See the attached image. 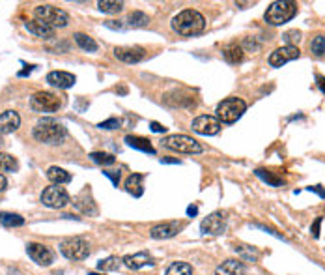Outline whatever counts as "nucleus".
<instances>
[{
    "label": "nucleus",
    "mask_w": 325,
    "mask_h": 275,
    "mask_svg": "<svg viewBox=\"0 0 325 275\" xmlns=\"http://www.w3.org/2000/svg\"><path fill=\"white\" fill-rule=\"evenodd\" d=\"M205 28L204 15L196 10H183L172 19V30L180 36H196Z\"/></svg>",
    "instance_id": "f257e3e1"
},
{
    "label": "nucleus",
    "mask_w": 325,
    "mask_h": 275,
    "mask_svg": "<svg viewBox=\"0 0 325 275\" xmlns=\"http://www.w3.org/2000/svg\"><path fill=\"white\" fill-rule=\"evenodd\" d=\"M32 135L37 143L43 144H60L66 135H68V129L64 128V124H60L58 120L54 118H43L36 124V128L32 129Z\"/></svg>",
    "instance_id": "f03ea898"
},
{
    "label": "nucleus",
    "mask_w": 325,
    "mask_h": 275,
    "mask_svg": "<svg viewBox=\"0 0 325 275\" xmlns=\"http://www.w3.org/2000/svg\"><path fill=\"white\" fill-rule=\"evenodd\" d=\"M297 13V4L295 2H290V0H277V2H271L267 12H265L264 19L267 24L271 26H280V24L288 23L295 17Z\"/></svg>",
    "instance_id": "7ed1b4c3"
},
{
    "label": "nucleus",
    "mask_w": 325,
    "mask_h": 275,
    "mask_svg": "<svg viewBox=\"0 0 325 275\" xmlns=\"http://www.w3.org/2000/svg\"><path fill=\"white\" fill-rule=\"evenodd\" d=\"M247 110V103L239 97H226L217 105V118L219 122L224 124H234L243 116V112Z\"/></svg>",
    "instance_id": "20e7f679"
},
{
    "label": "nucleus",
    "mask_w": 325,
    "mask_h": 275,
    "mask_svg": "<svg viewBox=\"0 0 325 275\" xmlns=\"http://www.w3.org/2000/svg\"><path fill=\"white\" fill-rule=\"evenodd\" d=\"M163 146L169 148L172 152H178V154H202L204 152V146L194 141L193 137L189 135H169L163 139Z\"/></svg>",
    "instance_id": "39448f33"
},
{
    "label": "nucleus",
    "mask_w": 325,
    "mask_h": 275,
    "mask_svg": "<svg viewBox=\"0 0 325 275\" xmlns=\"http://www.w3.org/2000/svg\"><path fill=\"white\" fill-rule=\"evenodd\" d=\"M34 15H36L37 21H43V23H47L52 28H64V26H68V23H69L68 12H64L60 8H56V6H51V4L36 6Z\"/></svg>",
    "instance_id": "423d86ee"
},
{
    "label": "nucleus",
    "mask_w": 325,
    "mask_h": 275,
    "mask_svg": "<svg viewBox=\"0 0 325 275\" xmlns=\"http://www.w3.org/2000/svg\"><path fill=\"white\" fill-rule=\"evenodd\" d=\"M60 253L69 260H85L90 255V243L81 236L66 238L60 241Z\"/></svg>",
    "instance_id": "0eeeda50"
},
{
    "label": "nucleus",
    "mask_w": 325,
    "mask_h": 275,
    "mask_svg": "<svg viewBox=\"0 0 325 275\" xmlns=\"http://www.w3.org/2000/svg\"><path fill=\"white\" fill-rule=\"evenodd\" d=\"M69 202H71L69 193L66 191V187L56 185V183L45 187L43 193H41V204L51 208V210H62V208H66Z\"/></svg>",
    "instance_id": "6e6552de"
},
{
    "label": "nucleus",
    "mask_w": 325,
    "mask_h": 275,
    "mask_svg": "<svg viewBox=\"0 0 325 275\" xmlns=\"http://www.w3.org/2000/svg\"><path fill=\"white\" fill-rule=\"evenodd\" d=\"M30 107L34 112H56L62 107V99L54 92L39 90L30 97Z\"/></svg>",
    "instance_id": "1a4fd4ad"
},
{
    "label": "nucleus",
    "mask_w": 325,
    "mask_h": 275,
    "mask_svg": "<svg viewBox=\"0 0 325 275\" xmlns=\"http://www.w3.org/2000/svg\"><path fill=\"white\" fill-rule=\"evenodd\" d=\"M226 214L222 212H213L205 217L204 221L200 223V232L202 234H209V236H219L226 230Z\"/></svg>",
    "instance_id": "9d476101"
},
{
    "label": "nucleus",
    "mask_w": 325,
    "mask_h": 275,
    "mask_svg": "<svg viewBox=\"0 0 325 275\" xmlns=\"http://www.w3.org/2000/svg\"><path fill=\"white\" fill-rule=\"evenodd\" d=\"M26 253L39 266H51L54 262V251L47 245H43V243H36V241L26 243Z\"/></svg>",
    "instance_id": "9b49d317"
},
{
    "label": "nucleus",
    "mask_w": 325,
    "mask_h": 275,
    "mask_svg": "<svg viewBox=\"0 0 325 275\" xmlns=\"http://www.w3.org/2000/svg\"><path fill=\"white\" fill-rule=\"evenodd\" d=\"M299 55H301V51L295 47V45L278 47L269 55V66H271V68H282L286 62H291V60L299 58Z\"/></svg>",
    "instance_id": "f8f14e48"
},
{
    "label": "nucleus",
    "mask_w": 325,
    "mask_h": 275,
    "mask_svg": "<svg viewBox=\"0 0 325 275\" xmlns=\"http://www.w3.org/2000/svg\"><path fill=\"white\" fill-rule=\"evenodd\" d=\"M191 129L198 135H217L221 131V122L217 116H209V114H202L198 118L193 120Z\"/></svg>",
    "instance_id": "ddd939ff"
},
{
    "label": "nucleus",
    "mask_w": 325,
    "mask_h": 275,
    "mask_svg": "<svg viewBox=\"0 0 325 275\" xmlns=\"http://www.w3.org/2000/svg\"><path fill=\"white\" fill-rule=\"evenodd\" d=\"M181 228H183V223H178V221H165V223H159L155 227H152L150 236L154 239H169V238H174Z\"/></svg>",
    "instance_id": "4468645a"
},
{
    "label": "nucleus",
    "mask_w": 325,
    "mask_h": 275,
    "mask_svg": "<svg viewBox=\"0 0 325 275\" xmlns=\"http://www.w3.org/2000/svg\"><path fill=\"white\" fill-rule=\"evenodd\" d=\"M114 56L125 64H138L142 62L146 56L144 47H138V45H133V47H116L114 49Z\"/></svg>",
    "instance_id": "2eb2a0df"
},
{
    "label": "nucleus",
    "mask_w": 325,
    "mask_h": 275,
    "mask_svg": "<svg viewBox=\"0 0 325 275\" xmlns=\"http://www.w3.org/2000/svg\"><path fill=\"white\" fill-rule=\"evenodd\" d=\"M121 264L125 266V268H129V270H140V268H144V266H154V258H152V255L148 251H140V253H135V255H127V257H123L121 258Z\"/></svg>",
    "instance_id": "dca6fc26"
},
{
    "label": "nucleus",
    "mask_w": 325,
    "mask_h": 275,
    "mask_svg": "<svg viewBox=\"0 0 325 275\" xmlns=\"http://www.w3.org/2000/svg\"><path fill=\"white\" fill-rule=\"evenodd\" d=\"M19 126H21V116L17 110H4L0 114V133L2 135L17 131Z\"/></svg>",
    "instance_id": "f3484780"
},
{
    "label": "nucleus",
    "mask_w": 325,
    "mask_h": 275,
    "mask_svg": "<svg viewBox=\"0 0 325 275\" xmlns=\"http://www.w3.org/2000/svg\"><path fill=\"white\" fill-rule=\"evenodd\" d=\"M47 83L54 88H71L73 84L77 83V77L73 73L68 72H51L47 75Z\"/></svg>",
    "instance_id": "a211bd4d"
},
{
    "label": "nucleus",
    "mask_w": 325,
    "mask_h": 275,
    "mask_svg": "<svg viewBox=\"0 0 325 275\" xmlns=\"http://www.w3.org/2000/svg\"><path fill=\"white\" fill-rule=\"evenodd\" d=\"M24 28H26L30 34H34L36 37H41V39H51V37H54V28L49 26L47 23H43V21H37V19L28 21V23L24 24Z\"/></svg>",
    "instance_id": "6ab92c4d"
},
{
    "label": "nucleus",
    "mask_w": 325,
    "mask_h": 275,
    "mask_svg": "<svg viewBox=\"0 0 325 275\" xmlns=\"http://www.w3.org/2000/svg\"><path fill=\"white\" fill-rule=\"evenodd\" d=\"M245 274V264L241 260H224L222 264H219L215 270V275H243Z\"/></svg>",
    "instance_id": "aec40b11"
},
{
    "label": "nucleus",
    "mask_w": 325,
    "mask_h": 275,
    "mask_svg": "<svg viewBox=\"0 0 325 275\" xmlns=\"http://www.w3.org/2000/svg\"><path fill=\"white\" fill-rule=\"evenodd\" d=\"M125 143L129 144L131 148L135 150H140V152H144V154H155V148L152 146V141L150 139H144V137H138V135H127L125 137Z\"/></svg>",
    "instance_id": "412c9836"
},
{
    "label": "nucleus",
    "mask_w": 325,
    "mask_h": 275,
    "mask_svg": "<svg viewBox=\"0 0 325 275\" xmlns=\"http://www.w3.org/2000/svg\"><path fill=\"white\" fill-rule=\"evenodd\" d=\"M243 47L238 45V43H228L222 47V58L226 60L228 64H239L243 60Z\"/></svg>",
    "instance_id": "4be33fe9"
},
{
    "label": "nucleus",
    "mask_w": 325,
    "mask_h": 275,
    "mask_svg": "<svg viewBox=\"0 0 325 275\" xmlns=\"http://www.w3.org/2000/svg\"><path fill=\"white\" fill-rule=\"evenodd\" d=\"M47 180L52 182V183H56V185H62V183H69L71 182V174L62 167H49Z\"/></svg>",
    "instance_id": "5701e85b"
},
{
    "label": "nucleus",
    "mask_w": 325,
    "mask_h": 275,
    "mask_svg": "<svg viewBox=\"0 0 325 275\" xmlns=\"http://www.w3.org/2000/svg\"><path fill=\"white\" fill-rule=\"evenodd\" d=\"M142 182H144V176L142 174H131L129 178L125 180V191L131 193L133 197H140L144 193V187H142Z\"/></svg>",
    "instance_id": "b1692460"
},
{
    "label": "nucleus",
    "mask_w": 325,
    "mask_h": 275,
    "mask_svg": "<svg viewBox=\"0 0 325 275\" xmlns=\"http://www.w3.org/2000/svg\"><path fill=\"white\" fill-rule=\"evenodd\" d=\"M73 204H75V208H79L83 214H88V216H96V214H97L96 204H94V201H92L90 197L86 199V193L79 195V197L73 201Z\"/></svg>",
    "instance_id": "393cba45"
},
{
    "label": "nucleus",
    "mask_w": 325,
    "mask_h": 275,
    "mask_svg": "<svg viewBox=\"0 0 325 275\" xmlns=\"http://www.w3.org/2000/svg\"><path fill=\"white\" fill-rule=\"evenodd\" d=\"M73 39H75V43L83 49V51H86V53H96V51H97L96 39H94V37H90L88 34H83V32H75V34H73Z\"/></svg>",
    "instance_id": "a878e982"
},
{
    "label": "nucleus",
    "mask_w": 325,
    "mask_h": 275,
    "mask_svg": "<svg viewBox=\"0 0 325 275\" xmlns=\"http://www.w3.org/2000/svg\"><path fill=\"white\" fill-rule=\"evenodd\" d=\"M0 225L2 227H23L24 225V217H21L19 214H13V212H0Z\"/></svg>",
    "instance_id": "bb28decb"
},
{
    "label": "nucleus",
    "mask_w": 325,
    "mask_h": 275,
    "mask_svg": "<svg viewBox=\"0 0 325 275\" xmlns=\"http://www.w3.org/2000/svg\"><path fill=\"white\" fill-rule=\"evenodd\" d=\"M254 174L260 180H264L265 183L271 185V187H280V185H284V180L280 178V176H275L273 172H269V170H265V168H256Z\"/></svg>",
    "instance_id": "cd10ccee"
},
{
    "label": "nucleus",
    "mask_w": 325,
    "mask_h": 275,
    "mask_svg": "<svg viewBox=\"0 0 325 275\" xmlns=\"http://www.w3.org/2000/svg\"><path fill=\"white\" fill-rule=\"evenodd\" d=\"M17 168H19V163L12 154L0 152V170L2 172H15Z\"/></svg>",
    "instance_id": "c85d7f7f"
},
{
    "label": "nucleus",
    "mask_w": 325,
    "mask_h": 275,
    "mask_svg": "<svg viewBox=\"0 0 325 275\" xmlns=\"http://www.w3.org/2000/svg\"><path fill=\"white\" fill-rule=\"evenodd\" d=\"M88 157H90L96 165H101V167H110V165L116 163V157L112 156V154H107V152H92Z\"/></svg>",
    "instance_id": "c756f323"
},
{
    "label": "nucleus",
    "mask_w": 325,
    "mask_h": 275,
    "mask_svg": "<svg viewBox=\"0 0 325 275\" xmlns=\"http://www.w3.org/2000/svg\"><path fill=\"white\" fill-rule=\"evenodd\" d=\"M127 26H133V28H138V26H146V24L150 23V17L146 15L144 12H131L127 15Z\"/></svg>",
    "instance_id": "7c9ffc66"
},
{
    "label": "nucleus",
    "mask_w": 325,
    "mask_h": 275,
    "mask_svg": "<svg viewBox=\"0 0 325 275\" xmlns=\"http://www.w3.org/2000/svg\"><path fill=\"white\" fill-rule=\"evenodd\" d=\"M99 12L103 13H120L123 10V2H116V0H99L97 2Z\"/></svg>",
    "instance_id": "2f4dec72"
},
{
    "label": "nucleus",
    "mask_w": 325,
    "mask_h": 275,
    "mask_svg": "<svg viewBox=\"0 0 325 275\" xmlns=\"http://www.w3.org/2000/svg\"><path fill=\"white\" fill-rule=\"evenodd\" d=\"M167 275H193V266L187 262H172L167 268Z\"/></svg>",
    "instance_id": "473e14b6"
},
{
    "label": "nucleus",
    "mask_w": 325,
    "mask_h": 275,
    "mask_svg": "<svg viewBox=\"0 0 325 275\" xmlns=\"http://www.w3.org/2000/svg\"><path fill=\"white\" fill-rule=\"evenodd\" d=\"M120 262L121 260H118L116 257H108L105 260H99V262H97V270H99V272H114V270L120 268Z\"/></svg>",
    "instance_id": "72a5a7b5"
},
{
    "label": "nucleus",
    "mask_w": 325,
    "mask_h": 275,
    "mask_svg": "<svg viewBox=\"0 0 325 275\" xmlns=\"http://www.w3.org/2000/svg\"><path fill=\"white\" fill-rule=\"evenodd\" d=\"M310 51L316 56H325V34H318L310 41Z\"/></svg>",
    "instance_id": "f704fd0d"
},
{
    "label": "nucleus",
    "mask_w": 325,
    "mask_h": 275,
    "mask_svg": "<svg viewBox=\"0 0 325 275\" xmlns=\"http://www.w3.org/2000/svg\"><path fill=\"white\" fill-rule=\"evenodd\" d=\"M236 253H239L245 260H251V262L258 260V251L253 249L251 245H236Z\"/></svg>",
    "instance_id": "c9c22d12"
},
{
    "label": "nucleus",
    "mask_w": 325,
    "mask_h": 275,
    "mask_svg": "<svg viewBox=\"0 0 325 275\" xmlns=\"http://www.w3.org/2000/svg\"><path fill=\"white\" fill-rule=\"evenodd\" d=\"M282 39L286 41V45L299 43V41H301V32H299V30H288V32L282 34Z\"/></svg>",
    "instance_id": "e433bc0d"
},
{
    "label": "nucleus",
    "mask_w": 325,
    "mask_h": 275,
    "mask_svg": "<svg viewBox=\"0 0 325 275\" xmlns=\"http://www.w3.org/2000/svg\"><path fill=\"white\" fill-rule=\"evenodd\" d=\"M97 128H99V129H118V128H120V120L108 118V120H105V122H99Z\"/></svg>",
    "instance_id": "4c0bfd02"
},
{
    "label": "nucleus",
    "mask_w": 325,
    "mask_h": 275,
    "mask_svg": "<svg viewBox=\"0 0 325 275\" xmlns=\"http://www.w3.org/2000/svg\"><path fill=\"white\" fill-rule=\"evenodd\" d=\"M103 174H105L107 178H110L112 185H116V187H118V183H120V176H121L120 170H103Z\"/></svg>",
    "instance_id": "58836bf2"
},
{
    "label": "nucleus",
    "mask_w": 325,
    "mask_h": 275,
    "mask_svg": "<svg viewBox=\"0 0 325 275\" xmlns=\"http://www.w3.org/2000/svg\"><path fill=\"white\" fill-rule=\"evenodd\" d=\"M322 221H324V217H318V219L314 221V225L310 227V232H312L314 238H320V227H322Z\"/></svg>",
    "instance_id": "ea45409f"
},
{
    "label": "nucleus",
    "mask_w": 325,
    "mask_h": 275,
    "mask_svg": "<svg viewBox=\"0 0 325 275\" xmlns=\"http://www.w3.org/2000/svg\"><path fill=\"white\" fill-rule=\"evenodd\" d=\"M150 128H152V131L154 133H165L167 131V128H165L163 124H159V122H152V124H150Z\"/></svg>",
    "instance_id": "a19ab883"
},
{
    "label": "nucleus",
    "mask_w": 325,
    "mask_h": 275,
    "mask_svg": "<svg viewBox=\"0 0 325 275\" xmlns=\"http://www.w3.org/2000/svg\"><path fill=\"white\" fill-rule=\"evenodd\" d=\"M307 189H308L310 193H318L322 199H325V189L322 187V185H310V187H307Z\"/></svg>",
    "instance_id": "79ce46f5"
},
{
    "label": "nucleus",
    "mask_w": 325,
    "mask_h": 275,
    "mask_svg": "<svg viewBox=\"0 0 325 275\" xmlns=\"http://www.w3.org/2000/svg\"><path fill=\"white\" fill-rule=\"evenodd\" d=\"M316 84H318V88L322 90V94H325V77L324 75H316Z\"/></svg>",
    "instance_id": "37998d69"
},
{
    "label": "nucleus",
    "mask_w": 325,
    "mask_h": 275,
    "mask_svg": "<svg viewBox=\"0 0 325 275\" xmlns=\"http://www.w3.org/2000/svg\"><path fill=\"white\" fill-rule=\"evenodd\" d=\"M6 187H8V180H6L4 174H0V193L6 191Z\"/></svg>",
    "instance_id": "c03bdc74"
},
{
    "label": "nucleus",
    "mask_w": 325,
    "mask_h": 275,
    "mask_svg": "<svg viewBox=\"0 0 325 275\" xmlns=\"http://www.w3.org/2000/svg\"><path fill=\"white\" fill-rule=\"evenodd\" d=\"M34 68H36V66H26V70L19 72L17 75H19V77H26V75H30V73H32V70H34Z\"/></svg>",
    "instance_id": "a18cd8bd"
},
{
    "label": "nucleus",
    "mask_w": 325,
    "mask_h": 275,
    "mask_svg": "<svg viewBox=\"0 0 325 275\" xmlns=\"http://www.w3.org/2000/svg\"><path fill=\"white\" fill-rule=\"evenodd\" d=\"M196 214H198V208H196V206H189V208H187V216H196Z\"/></svg>",
    "instance_id": "49530a36"
},
{
    "label": "nucleus",
    "mask_w": 325,
    "mask_h": 275,
    "mask_svg": "<svg viewBox=\"0 0 325 275\" xmlns=\"http://www.w3.org/2000/svg\"><path fill=\"white\" fill-rule=\"evenodd\" d=\"M161 163H180V161H178V159H169V157H163V159H161Z\"/></svg>",
    "instance_id": "de8ad7c7"
},
{
    "label": "nucleus",
    "mask_w": 325,
    "mask_h": 275,
    "mask_svg": "<svg viewBox=\"0 0 325 275\" xmlns=\"http://www.w3.org/2000/svg\"><path fill=\"white\" fill-rule=\"evenodd\" d=\"M88 275H101V274H94V272H90V274H88Z\"/></svg>",
    "instance_id": "09e8293b"
}]
</instances>
